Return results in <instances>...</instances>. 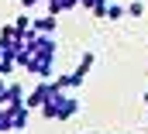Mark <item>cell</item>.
I'll use <instances>...</instances> for the list:
<instances>
[{"label":"cell","instance_id":"cell-1","mask_svg":"<svg viewBox=\"0 0 148 134\" xmlns=\"http://www.w3.org/2000/svg\"><path fill=\"white\" fill-rule=\"evenodd\" d=\"M76 113H79V96H73V90H59L52 100L41 107L45 120H73Z\"/></svg>","mask_w":148,"mask_h":134},{"label":"cell","instance_id":"cell-9","mask_svg":"<svg viewBox=\"0 0 148 134\" xmlns=\"http://www.w3.org/2000/svg\"><path fill=\"white\" fill-rule=\"evenodd\" d=\"M127 14V7H121V3H107V21H121Z\"/></svg>","mask_w":148,"mask_h":134},{"label":"cell","instance_id":"cell-12","mask_svg":"<svg viewBox=\"0 0 148 134\" xmlns=\"http://www.w3.org/2000/svg\"><path fill=\"white\" fill-rule=\"evenodd\" d=\"M107 3H110V0H100V3L93 7V17H103V21H107Z\"/></svg>","mask_w":148,"mask_h":134},{"label":"cell","instance_id":"cell-5","mask_svg":"<svg viewBox=\"0 0 148 134\" xmlns=\"http://www.w3.org/2000/svg\"><path fill=\"white\" fill-rule=\"evenodd\" d=\"M24 100H28V96H24V86H17V83H7V93H3L0 107H7V110H10V107H21Z\"/></svg>","mask_w":148,"mask_h":134},{"label":"cell","instance_id":"cell-10","mask_svg":"<svg viewBox=\"0 0 148 134\" xmlns=\"http://www.w3.org/2000/svg\"><path fill=\"white\" fill-rule=\"evenodd\" d=\"M141 14H145V3L141 0H131L127 3V17H141Z\"/></svg>","mask_w":148,"mask_h":134},{"label":"cell","instance_id":"cell-6","mask_svg":"<svg viewBox=\"0 0 148 134\" xmlns=\"http://www.w3.org/2000/svg\"><path fill=\"white\" fill-rule=\"evenodd\" d=\"M28 110H31L28 103H21V107H10V131H24V127H28V117H31Z\"/></svg>","mask_w":148,"mask_h":134},{"label":"cell","instance_id":"cell-8","mask_svg":"<svg viewBox=\"0 0 148 134\" xmlns=\"http://www.w3.org/2000/svg\"><path fill=\"white\" fill-rule=\"evenodd\" d=\"M55 28H59V17L55 14H45V17L35 21V31H41V34H55Z\"/></svg>","mask_w":148,"mask_h":134},{"label":"cell","instance_id":"cell-3","mask_svg":"<svg viewBox=\"0 0 148 134\" xmlns=\"http://www.w3.org/2000/svg\"><path fill=\"white\" fill-rule=\"evenodd\" d=\"M59 90H62V86H59L55 79H38V86L31 90V93H28V100H24V103H28L31 110H41V107L52 100V96H55Z\"/></svg>","mask_w":148,"mask_h":134},{"label":"cell","instance_id":"cell-14","mask_svg":"<svg viewBox=\"0 0 148 134\" xmlns=\"http://www.w3.org/2000/svg\"><path fill=\"white\" fill-rule=\"evenodd\" d=\"M24 7H35V3H45V0H21Z\"/></svg>","mask_w":148,"mask_h":134},{"label":"cell","instance_id":"cell-2","mask_svg":"<svg viewBox=\"0 0 148 134\" xmlns=\"http://www.w3.org/2000/svg\"><path fill=\"white\" fill-rule=\"evenodd\" d=\"M97 66V55L93 52H83V59H79V66L73 72H66V76H55V83L62 86V90H79L83 83H86V76H90V69Z\"/></svg>","mask_w":148,"mask_h":134},{"label":"cell","instance_id":"cell-15","mask_svg":"<svg viewBox=\"0 0 148 134\" xmlns=\"http://www.w3.org/2000/svg\"><path fill=\"white\" fill-rule=\"evenodd\" d=\"M0 76H3V69H0Z\"/></svg>","mask_w":148,"mask_h":134},{"label":"cell","instance_id":"cell-7","mask_svg":"<svg viewBox=\"0 0 148 134\" xmlns=\"http://www.w3.org/2000/svg\"><path fill=\"white\" fill-rule=\"evenodd\" d=\"M45 3H48V14H55V17L66 14V10H76V7H79V0H45Z\"/></svg>","mask_w":148,"mask_h":134},{"label":"cell","instance_id":"cell-13","mask_svg":"<svg viewBox=\"0 0 148 134\" xmlns=\"http://www.w3.org/2000/svg\"><path fill=\"white\" fill-rule=\"evenodd\" d=\"M97 3H100V0H79V7H86V10H93Z\"/></svg>","mask_w":148,"mask_h":134},{"label":"cell","instance_id":"cell-4","mask_svg":"<svg viewBox=\"0 0 148 134\" xmlns=\"http://www.w3.org/2000/svg\"><path fill=\"white\" fill-rule=\"evenodd\" d=\"M21 45H24V34L17 31V24L0 28V52H17Z\"/></svg>","mask_w":148,"mask_h":134},{"label":"cell","instance_id":"cell-11","mask_svg":"<svg viewBox=\"0 0 148 134\" xmlns=\"http://www.w3.org/2000/svg\"><path fill=\"white\" fill-rule=\"evenodd\" d=\"M7 131H10V110L0 107V134H7Z\"/></svg>","mask_w":148,"mask_h":134}]
</instances>
